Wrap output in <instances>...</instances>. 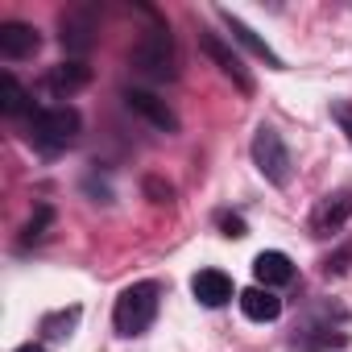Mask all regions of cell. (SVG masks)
<instances>
[{
    "mask_svg": "<svg viewBox=\"0 0 352 352\" xmlns=\"http://www.w3.org/2000/svg\"><path fill=\"white\" fill-rule=\"evenodd\" d=\"M0 112L5 116H34V104H30V91L13 79V75H0Z\"/></svg>",
    "mask_w": 352,
    "mask_h": 352,
    "instance_id": "obj_15",
    "label": "cell"
},
{
    "mask_svg": "<svg viewBox=\"0 0 352 352\" xmlns=\"http://www.w3.org/2000/svg\"><path fill=\"white\" fill-rule=\"evenodd\" d=\"M199 46H204V54H208V58H212V63H216V67H220V71H224L241 91H245V96L253 91V79H249V71H245L241 54H232V50H228L216 34H208V30H199Z\"/></svg>",
    "mask_w": 352,
    "mask_h": 352,
    "instance_id": "obj_6",
    "label": "cell"
},
{
    "mask_svg": "<svg viewBox=\"0 0 352 352\" xmlns=\"http://www.w3.org/2000/svg\"><path fill=\"white\" fill-rule=\"evenodd\" d=\"M129 63H133L137 75H145V79H153V83L174 79V75H179V50H174L170 30H166V25H149V30L137 38Z\"/></svg>",
    "mask_w": 352,
    "mask_h": 352,
    "instance_id": "obj_1",
    "label": "cell"
},
{
    "mask_svg": "<svg viewBox=\"0 0 352 352\" xmlns=\"http://www.w3.org/2000/svg\"><path fill=\"white\" fill-rule=\"evenodd\" d=\"M331 120L344 129V137L352 141V104L348 100H340V104H331Z\"/></svg>",
    "mask_w": 352,
    "mask_h": 352,
    "instance_id": "obj_19",
    "label": "cell"
},
{
    "mask_svg": "<svg viewBox=\"0 0 352 352\" xmlns=\"http://www.w3.org/2000/svg\"><path fill=\"white\" fill-rule=\"evenodd\" d=\"M79 129H83V120H79V112H75V108H67V104L34 108V116H30V133H34V141H38L42 149H50V153H54V149L75 145Z\"/></svg>",
    "mask_w": 352,
    "mask_h": 352,
    "instance_id": "obj_3",
    "label": "cell"
},
{
    "mask_svg": "<svg viewBox=\"0 0 352 352\" xmlns=\"http://www.w3.org/2000/svg\"><path fill=\"white\" fill-rule=\"evenodd\" d=\"M38 46H42V38L34 25H25V21L0 25V54L5 58H30V54H38Z\"/></svg>",
    "mask_w": 352,
    "mask_h": 352,
    "instance_id": "obj_8",
    "label": "cell"
},
{
    "mask_svg": "<svg viewBox=\"0 0 352 352\" xmlns=\"http://www.w3.org/2000/svg\"><path fill=\"white\" fill-rule=\"evenodd\" d=\"M79 323V307H71V311H63V315H50L42 327H46V336L50 340H63V336H71V327Z\"/></svg>",
    "mask_w": 352,
    "mask_h": 352,
    "instance_id": "obj_16",
    "label": "cell"
},
{
    "mask_svg": "<svg viewBox=\"0 0 352 352\" xmlns=\"http://www.w3.org/2000/svg\"><path fill=\"white\" fill-rule=\"evenodd\" d=\"M298 348H340L344 344V336H327V327H315V336H302V340H294Z\"/></svg>",
    "mask_w": 352,
    "mask_h": 352,
    "instance_id": "obj_18",
    "label": "cell"
},
{
    "mask_svg": "<svg viewBox=\"0 0 352 352\" xmlns=\"http://www.w3.org/2000/svg\"><path fill=\"white\" fill-rule=\"evenodd\" d=\"M50 220H54V212L42 204V208L34 212V220L25 224V236H21V241H25V245H30V241H42V236H46V228H50Z\"/></svg>",
    "mask_w": 352,
    "mask_h": 352,
    "instance_id": "obj_17",
    "label": "cell"
},
{
    "mask_svg": "<svg viewBox=\"0 0 352 352\" xmlns=\"http://www.w3.org/2000/svg\"><path fill=\"white\" fill-rule=\"evenodd\" d=\"M145 191H149V195H153L157 204H162V199H170V187H162L157 179H149V183H145Z\"/></svg>",
    "mask_w": 352,
    "mask_h": 352,
    "instance_id": "obj_21",
    "label": "cell"
},
{
    "mask_svg": "<svg viewBox=\"0 0 352 352\" xmlns=\"http://www.w3.org/2000/svg\"><path fill=\"white\" fill-rule=\"evenodd\" d=\"M91 13H63V46L67 54H87L91 50Z\"/></svg>",
    "mask_w": 352,
    "mask_h": 352,
    "instance_id": "obj_13",
    "label": "cell"
},
{
    "mask_svg": "<svg viewBox=\"0 0 352 352\" xmlns=\"http://www.w3.org/2000/svg\"><path fill=\"white\" fill-rule=\"evenodd\" d=\"M220 17H224V25L232 30V38H236V42H241L245 50H253V54H257V58H265V63H270L274 71H282V58H278V54H274V50H270V46H265V42H261V38H257V34H253V30H249L245 21H241V17H232L228 9H220Z\"/></svg>",
    "mask_w": 352,
    "mask_h": 352,
    "instance_id": "obj_14",
    "label": "cell"
},
{
    "mask_svg": "<svg viewBox=\"0 0 352 352\" xmlns=\"http://www.w3.org/2000/svg\"><path fill=\"white\" fill-rule=\"evenodd\" d=\"M124 108L137 112L141 120H149V124L162 129V133H179V116H174V108H170L166 100H157L153 91H145V87H129V91H124Z\"/></svg>",
    "mask_w": 352,
    "mask_h": 352,
    "instance_id": "obj_5",
    "label": "cell"
},
{
    "mask_svg": "<svg viewBox=\"0 0 352 352\" xmlns=\"http://www.w3.org/2000/svg\"><path fill=\"white\" fill-rule=\"evenodd\" d=\"M87 83H91V67H87L83 58L58 63V67H50V75H46V87H50L54 96H71V91H79V87H87Z\"/></svg>",
    "mask_w": 352,
    "mask_h": 352,
    "instance_id": "obj_10",
    "label": "cell"
},
{
    "mask_svg": "<svg viewBox=\"0 0 352 352\" xmlns=\"http://www.w3.org/2000/svg\"><path fill=\"white\" fill-rule=\"evenodd\" d=\"M348 212H352V191H344V195H327V199L315 208L311 228H315L319 236H327V232H336V228L348 220Z\"/></svg>",
    "mask_w": 352,
    "mask_h": 352,
    "instance_id": "obj_12",
    "label": "cell"
},
{
    "mask_svg": "<svg viewBox=\"0 0 352 352\" xmlns=\"http://www.w3.org/2000/svg\"><path fill=\"white\" fill-rule=\"evenodd\" d=\"M220 228H224V236H245V220L241 216H224Z\"/></svg>",
    "mask_w": 352,
    "mask_h": 352,
    "instance_id": "obj_20",
    "label": "cell"
},
{
    "mask_svg": "<svg viewBox=\"0 0 352 352\" xmlns=\"http://www.w3.org/2000/svg\"><path fill=\"white\" fill-rule=\"evenodd\" d=\"M253 278H257V286H265V290L286 286V282H294V261H290L286 253H278V249H265V253L253 257Z\"/></svg>",
    "mask_w": 352,
    "mask_h": 352,
    "instance_id": "obj_7",
    "label": "cell"
},
{
    "mask_svg": "<svg viewBox=\"0 0 352 352\" xmlns=\"http://www.w3.org/2000/svg\"><path fill=\"white\" fill-rule=\"evenodd\" d=\"M17 352H46V348H42V344H21Z\"/></svg>",
    "mask_w": 352,
    "mask_h": 352,
    "instance_id": "obj_22",
    "label": "cell"
},
{
    "mask_svg": "<svg viewBox=\"0 0 352 352\" xmlns=\"http://www.w3.org/2000/svg\"><path fill=\"white\" fill-rule=\"evenodd\" d=\"M253 162H257V170L265 174L274 187H286V183H290V149H286V141L278 137V129L261 124V129L253 133Z\"/></svg>",
    "mask_w": 352,
    "mask_h": 352,
    "instance_id": "obj_4",
    "label": "cell"
},
{
    "mask_svg": "<svg viewBox=\"0 0 352 352\" xmlns=\"http://www.w3.org/2000/svg\"><path fill=\"white\" fill-rule=\"evenodd\" d=\"M191 294L204 302V307H224L232 298V278L224 270H199L191 278Z\"/></svg>",
    "mask_w": 352,
    "mask_h": 352,
    "instance_id": "obj_9",
    "label": "cell"
},
{
    "mask_svg": "<svg viewBox=\"0 0 352 352\" xmlns=\"http://www.w3.org/2000/svg\"><path fill=\"white\" fill-rule=\"evenodd\" d=\"M241 311H245L253 323H274V319L282 315V298H278L274 290H265V286H249V290L241 294Z\"/></svg>",
    "mask_w": 352,
    "mask_h": 352,
    "instance_id": "obj_11",
    "label": "cell"
},
{
    "mask_svg": "<svg viewBox=\"0 0 352 352\" xmlns=\"http://www.w3.org/2000/svg\"><path fill=\"white\" fill-rule=\"evenodd\" d=\"M157 282H133L120 290L116 307H112V323L120 336H141L149 331V323L157 319Z\"/></svg>",
    "mask_w": 352,
    "mask_h": 352,
    "instance_id": "obj_2",
    "label": "cell"
}]
</instances>
